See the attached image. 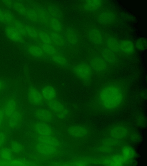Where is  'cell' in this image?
I'll return each mask as SVG.
<instances>
[{
	"label": "cell",
	"mask_w": 147,
	"mask_h": 166,
	"mask_svg": "<svg viewBox=\"0 0 147 166\" xmlns=\"http://www.w3.org/2000/svg\"><path fill=\"white\" fill-rule=\"evenodd\" d=\"M27 44L25 46L26 50L30 56L37 59L47 60L49 56L44 52L42 48L35 41Z\"/></svg>",
	"instance_id": "cell-8"
},
{
	"label": "cell",
	"mask_w": 147,
	"mask_h": 166,
	"mask_svg": "<svg viewBox=\"0 0 147 166\" xmlns=\"http://www.w3.org/2000/svg\"><path fill=\"white\" fill-rule=\"evenodd\" d=\"M119 43L122 55H130L134 53V47L131 42L127 40H123Z\"/></svg>",
	"instance_id": "cell-26"
},
{
	"label": "cell",
	"mask_w": 147,
	"mask_h": 166,
	"mask_svg": "<svg viewBox=\"0 0 147 166\" xmlns=\"http://www.w3.org/2000/svg\"><path fill=\"white\" fill-rule=\"evenodd\" d=\"M23 120V114L18 108L9 118L5 126L9 130L17 129L21 125Z\"/></svg>",
	"instance_id": "cell-10"
},
{
	"label": "cell",
	"mask_w": 147,
	"mask_h": 166,
	"mask_svg": "<svg viewBox=\"0 0 147 166\" xmlns=\"http://www.w3.org/2000/svg\"><path fill=\"white\" fill-rule=\"evenodd\" d=\"M27 11L25 15L26 18L31 22L38 23V19L36 11L31 5L27 7Z\"/></svg>",
	"instance_id": "cell-32"
},
{
	"label": "cell",
	"mask_w": 147,
	"mask_h": 166,
	"mask_svg": "<svg viewBox=\"0 0 147 166\" xmlns=\"http://www.w3.org/2000/svg\"><path fill=\"white\" fill-rule=\"evenodd\" d=\"M47 9L51 16L60 20L62 17L60 10L56 6L53 5H50L47 7Z\"/></svg>",
	"instance_id": "cell-33"
},
{
	"label": "cell",
	"mask_w": 147,
	"mask_h": 166,
	"mask_svg": "<svg viewBox=\"0 0 147 166\" xmlns=\"http://www.w3.org/2000/svg\"><path fill=\"white\" fill-rule=\"evenodd\" d=\"M39 89L45 102L57 98V91L52 86L45 85Z\"/></svg>",
	"instance_id": "cell-18"
},
{
	"label": "cell",
	"mask_w": 147,
	"mask_h": 166,
	"mask_svg": "<svg viewBox=\"0 0 147 166\" xmlns=\"http://www.w3.org/2000/svg\"><path fill=\"white\" fill-rule=\"evenodd\" d=\"M6 35L8 38L15 42H20L22 39V35L11 25L6 26L5 29Z\"/></svg>",
	"instance_id": "cell-24"
},
{
	"label": "cell",
	"mask_w": 147,
	"mask_h": 166,
	"mask_svg": "<svg viewBox=\"0 0 147 166\" xmlns=\"http://www.w3.org/2000/svg\"><path fill=\"white\" fill-rule=\"evenodd\" d=\"M26 96L28 102L33 106H41L45 103L39 89L31 83L27 89Z\"/></svg>",
	"instance_id": "cell-6"
},
{
	"label": "cell",
	"mask_w": 147,
	"mask_h": 166,
	"mask_svg": "<svg viewBox=\"0 0 147 166\" xmlns=\"http://www.w3.org/2000/svg\"><path fill=\"white\" fill-rule=\"evenodd\" d=\"M32 25L36 28L42 29L49 35L53 43L60 49L63 50L67 45L65 39L61 34L52 30L49 26L39 23H33Z\"/></svg>",
	"instance_id": "cell-5"
},
{
	"label": "cell",
	"mask_w": 147,
	"mask_h": 166,
	"mask_svg": "<svg viewBox=\"0 0 147 166\" xmlns=\"http://www.w3.org/2000/svg\"><path fill=\"white\" fill-rule=\"evenodd\" d=\"M123 157L125 159L131 158L134 155V152L131 148L126 147L123 150Z\"/></svg>",
	"instance_id": "cell-41"
},
{
	"label": "cell",
	"mask_w": 147,
	"mask_h": 166,
	"mask_svg": "<svg viewBox=\"0 0 147 166\" xmlns=\"http://www.w3.org/2000/svg\"><path fill=\"white\" fill-rule=\"evenodd\" d=\"M127 91V86L123 81L114 80L105 82L96 92L92 106L94 109L103 112H114L123 104Z\"/></svg>",
	"instance_id": "cell-1"
},
{
	"label": "cell",
	"mask_w": 147,
	"mask_h": 166,
	"mask_svg": "<svg viewBox=\"0 0 147 166\" xmlns=\"http://www.w3.org/2000/svg\"><path fill=\"white\" fill-rule=\"evenodd\" d=\"M98 53L110 68L118 63L117 55L106 46L100 48Z\"/></svg>",
	"instance_id": "cell-12"
},
{
	"label": "cell",
	"mask_w": 147,
	"mask_h": 166,
	"mask_svg": "<svg viewBox=\"0 0 147 166\" xmlns=\"http://www.w3.org/2000/svg\"><path fill=\"white\" fill-rule=\"evenodd\" d=\"M45 104L48 108L56 115L67 108L57 98L47 101Z\"/></svg>",
	"instance_id": "cell-22"
},
{
	"label": "cell",
	"mask_w": 147,
	"mask_h": 166,
	"mask_svg": "<svg viewBox=\"0 0 147 166\" xmlns=\"http://www.w3.org/2000/svg\"><path fill=\"white\" fill-rule=\"evenodd\" d=\"M95 14L97 21L102 25H107L112 24L115 21L116 18L114 14L109 10H100Z\"/></svg>",
	"instance_id": "cell-11"
},
{
	"label": "cell",
	"mask_w": 147,
	"mask_h": 166,
	"mask_svg": "<svg viewBox=\"0 0 147 166\" xmlns=\"http://www.w3.org/2000/svg\"><path fill=\"white\" fill-rule=\"evenodd\" d=\"M9 130L5 126L0 129V150L5 147L7 143Z\"/></svg>",
	"instance_id": "cell-30"
},
{
	"label": "cell",
	"mask_w": 147,
	"mask_h": 166,
	"mask_svg": "<svg viewBox=\"0 0 147 166\" xmlns=\"http://www.w3.org/2000/svg\"><path fill=\"white\" fill-rule=\"evenodd\" d=\"M12 7L18 13L23 16H25L27 8L23 4L16 1L13 3Z\"/></svg>",
	"instance_id": "cell-35"
},
{
	"label": "cell",
	"mask_w": 147,
	"mask_h": 166,
	"mask_svg": "<svg viewBox=\"0 0 147 166\" xmlns=\"http://www.w3.org/2000/svg\"><path fill=\"white\" fill-rule=\"evenodd\" d=\"M87 35L89 40L97 45H102L104 43V36L98 28L93 27L88 30Z\"/></svg>",
	"instance_id": "cell-14"
},
{
	"label": "cell",
	"mask_w": 147,
	"mask_h": 166,
	"mask_svg": "<svg viewBox=\"0 0 147 166\" xmlns=\"http://www.w3.org/2000/svg\"><path fill=\"white\" fill-rule=\"evenodd\" d=\"M127 132L126 129L124 127L117 126L111 130V134L112 137L120 139L125 136L127 135Z\"/></svg>",
	"instance_id": "cell-29"
},
{
	"label": "cell",
	"mask_w": 147,
	"mask_h": 166,
	"mask_svg": "<svg viewBox=\"0 0 147 166\" xmlns=\"http://www.w3.org/2000/svg\"><path fill=\"white\" fill-rule=\"evenodd\" d=\"M48 26L53 31L61 34L65 39V30L60 20L51 17Z\"/></svg>",
	"instance_id": "cell-25"
},
{
	"label": "cell",
	"mask_w": 147,
	"mask_h": 166,
	"mask_svg": "<svg viewBox=\"0 0 147 166\" xmlns=\"http://www.w3.org/2000/svg\"><path fill=\"white\" fill-rule=\"evenodd\" d=\"M102 3L101 0H86L82 5V8L85 11L95 13L100 10Z\"/></svg>",
	"instance_id": "cell-21"
},
{
	"label": "cell",
	"mask_w": 147,
	"mask_h": 166,
	"mask_svg": "<svg viewBox=\"0 0 147 166\" xmlns=\"http://www.w3.org/2000/svg\"><path fill=\"white\" fill-rule=\"evenodd\" d=\"M5 117L2 106H0V129L4 127Z\"/></svg>",
	"instance_id": "cell-42"
},
{
	"label": "cell",
	"mask_w": 147,
	"mask_h": 166,
	"mask_svg": "<svg viewBox=\"0 0 147 166\" xmlns=\"http://www.w3.org/2000/svg\"><path fill=\"white\" fill-rule=\"evenodd\" d=\"M3 10L5 23L9 24H13L15 20L13 15L7 10Z\"/></svg>",
	"instance_id": "cell-39"
},
{
	"label": "cell",
	"mask_w": 147,
	"mask_h": 166,
	"mask_svg": "<svg viewBox=\"0 0 147 166\" xmlns=\"http://www.w3.org/2000/svg\"><path fill=\"white\" fill-rule=\"evenodd\" d=\"M71 70L74 74L87 86L90 85L93 75L92 70L88 63L80 62L73 66Z\"/></svg>",
	"instance_id": "cell-4"
},
{
	"label": "cell",
	"mask_w": 147,
	"mask_h": 166,
	"mask_svg": "<svg viewBox=\"0 0 147 166\" xmlns=\"http://www.w3.org/2000/svg\"><path fill=\"white\" fill-rule=\"evenodd\" d=\"M88 63L92 70L94 75L99 78L104 77L110 68L98 53H93L91 54Z\"/></svg>",
	"instance_id": "cell-3"
},
{
	"label": "cell",
	"mask_w": 147,
	"mask_h": 166,
	"mask_svg": "<svg viewBox=\"0 0 147 166\" xmlns=\"http://www.w3.org/2000/svg\"><path fill=\"white\" fill-rule=\"evenodd\" d=\"M2 1L5 5L7 6L11 7L13 6V3L12 1L10 0H3Z\"/></svg>",
	"instance_id": "cell-44"
},
{
	"label": "cell",
	"mask_w": 147,
	"mask_h": 166,
	"mask_svg": "<svg viewBox=\"0 0 147 166\" xmlns=\"http://www.w3.org/2000/svg\"><path fill=\"white\" fill-rule=\"evenodd\" d=\"M26 31L27 35L35 39L36 41H38V32L37 29L31 25L24 24Z\"/></svg>",
	"instance_id": "cell-34"
},
{
	"label": "cell",
	"mask_w": 147,
	"mask_h": 166,
	"mask_svg": "<svg viewBox=\"0 0 147 166\" xmlns=\"http://www.w3.org/2000/svg\"><path fill=\"white\" fill-rule=\"evenodd\" d=\"M2 107L5 115V124L9 118L19 108L16 100L12 98L5 100Z\"/></svg>",
	"instance_id": "cell-15"
},
{
	"label": "cell",
	"mask_w": 147,
	"mask_h": 166,
	"mask_svg": "<svg viewBox=\"0 0 147 166\" xmlns=\"http://www.w3.org/2000/svg\"><path fill=\"white\" fill-rule=\"evenodd\" d=\"M34 137L36 142L62 149V143L56 136H40L35 134Z\"/></svg>",
	"instance_id": "cell-13"
},
{
	"label": "cell",
	"mask_w": 147,
	"mask_h": 166,
	"mask_svg": "<svg viewBox=\"0 0 147 166\" xmlns=\"http://www.w3.org/2000/svg\"><path fill=\"white\" fill-rule=\"evenodd\" d=\"M36 41L45 54L49 56H52L59 52L64 51L63 50L60 49L55 46Z\"/></svg>",
	"instance_id": "cell-27"
},
{
	"label": "cell",
	"mask_w": 147,
	"mask_h": 166,
	"mask_svg": "<svg viewBox=\"0 0 147 166\" xmlns=\"http://www.w3.org/2000/svg\"><path fill=\"white\" fill-rule=\"evenodd\" d=\"M32 148L37 159L42 162L56 157L61 153V149L36 142Z\"/></svg>",
	"instance_id": "cell-2"
},
{
	"label": "cell",
	"mask_w": 147,
	"mask_h": 166,
	"mask_svg": "<svg viewBox=\"0 0 147 166\" xmlns=\"http://www.w3.org/2000/svg\"><path fill=\"white\" fill-rule=\"evenodd\" d=\"M63 67L69 68V64L64 51L59 52L51 56H48L47 60Z\"/></svg>",
	"instance_id": "cell-19"
},
{
	"label": "cell",
	"mask_w": 147,
	"mask_h": 166,
	"mask_svg": "<svg viewBox=\"0 0 147 166\" xmlns=\"http://www.w3.org/2000/svg\"><path fill=\"white\" fill-rule=\"evenodd\" d=\"M13 24V26L22 35H27L25 30L24 24L20 21L15 20Z\"/></svg>",
	"instance_id": "cell-37"
},
{
	"label": "cell",
	"mask_w": 147,
	"mask_h": 166,
	"mask_svg": "<svg viewBox=\"0 0 147 166\" xmlns=\"http://www.w3.org/2000/svg\"><path fill=\"white\" fill-rule=\"evenodd\" d=\"M65 131L67 136L76 140L83 139L87 135L88 133L86 127L78 124L71 125L66 127Z\"/></svg>",
	"instance_id": "cell-7"
},
{
	"label": "cell",
	"mask_w": 147,
	"mask_h": 166,
	"mask_svg": "<svg viewBox=\"0 0 147 166\" xmlns=\"http://www.w3.org/2000/svg\"><path fill=\"white\" fill-rule=\"evenodd\" d=\"M6 88V84L2 80L0 79V92L4 90Z\"/></svg>",
	"instance_id": "cell-43"
},
{
	"label": "cell",
	"mask_w": 147,
	"mask_h": 166,
	"mask_svg": "<svg viewBox=\"0 0 147 166\" xmlns=\"http://www.w3.org/2000/svg\"><path fill=\"white\" fill-rule=\"evenodd\" d=\"M104 43L106 47L112 50L117 55H122L119 42L114 37L109 35L105 36Z\"/></svg>",
	"instance_id": "cell-20"
},
{
	"label": "cell",
	"mask_w": 147,
	"mask_h": 166,
	"mask_svg": "<svg viewBox=\"0 0 147 166\" xmlns=\"http://www.w3.org/2000/svg\"><path fill=\"white\" fill-rule=\"evenodd\" d=\"M12 152L9 148L4 147L0 150V156L3 159L9 160L11 158Z\"/></svg>",
	"instance_id": "cell-38"
},
{
	"label": "cell",
	"mask_w": 147,
	"mask_h": 166,
	"mask_svg": "<svg viewBox=\"0 0 147 166\" xmlns=\"http://www.w3.org/2000/svg\"><path fill=\"white\" fill-rule=\"evenodd\" d=\"M36 107L34 110L35 117L40 121L48 122L51 121L53 117V113L48 108Z\"/></svg>",
	"instance_id": "cell-16"
},
{
	"label": "cell",
	"mask_w": 147,
	"mask_h": 166,
	"mask_svg": "<svg viewBox=\"0 0 147 166\" xmlns=\"http://www.w3.org/2000/svg\"><path fill=\"white\" fill-rule=\"evenodd\" d=\"M10 148L12 152L17 154H21L25 151L24 145L16 141L12 140L10 143Z\"/></svg>",
	"instance_id": "cell-28"
},
{
	"label": "cell",
	"mask_w": 147,
	"mask_h": 166,
	"mask_svg": "<svg viewBox=\"0 0 147 166\" xmlns=\"http://www.w3.org/2000/svg\"><path fill=\"white\" fill-rule=\"evenodd\" d=\"M0 22L5 23L3 10L0 8Z\"/></svg>",
	"instance_id": "cell-45"
},
{
	"label": "cell",
	"mask_w": 147,
	"mask_h": 166,
	"mask_svg": "<svg viewBox=\"0 0 147 166\" xmlns=\"http://www.w3.org/2000/svg\"><path fill=\"white\" fill-rule=\"evenodd\" d=\"M65 40L67 45L74 46L76 45L78 41V36L76 32L71 28H67L65 30Z\"/></svg>",
	"instance_id": "cell-23"
},
{
	"label": "cell",
	"mask_w": 147,
	"mask_h": 166,
	"mask_svg": "<svg viewBox=\"0 0 147 166\" xmlns=\"http://www.w3.org/2000/svg\"><path fill=\"white\" fill-rule=\"evenodd\" d=\"M31 5L37 13L39 23L48 26L51 16L47 9L37 4L32 3Z\"/></svg>",
	"instance_id": "cell-17"
},
{
	"label": "cell",
	"mask_w": 147,
	"mask_h": 166,
	"mask_svg": "<svg viewBox=\"0 0 147 166\" xmlns=\"http://www.w3.org/2000/svg\"><path fill=\"white\" fill-rule=\"evenodd\" d=\"M36 29L37 31L39 39V41H37L56 46L53 43L49 35L46 32L42 29L38 28Z\"/></svg>",
	"instance_id": "cell-31"
},
{
	"label": "cell",
	"mask_w": 147,
	"mask_h": 166,
	"mask_svg": "<svg viewBox=\"0 0 147 166\" xmlns=\"http://www.w3.org/2000/svg\"><path fill=\"white\" fill-rule=\"evenodd\" d=\"M32 129L36 135L56 136L52 127L46 122L40 121L34 122L32 125Z\"/></svg>",
	"instance_id": "cell-9"
},
{
	"label": "cell",
	"mask_w": 147,
	"mask_h": 166,
	"mask_svg": "<svg viewBox=\"0 0 147 166\" xmlns=\"http://www.w3.org/2000/svg\"><path fill=\"white\" fill-rule=\"evenodd\" d=\"M125 159L123 156L120 155L115 156L109 159L108 163V164H112V165H120L123 163Z\"/></svg>",
	"instance_id": "cell-36"
},
{
	"label": "cell",
	"mask_w": 147,
	"mask_h": 166,
	"mask_svg": "<svg viewBox=\"0 0 147 166\" xmlns=\"http://www.w3.org/2000/svg\"><path fill=\"white\" fill-rule=\"evenodd\" d=\"M136 46L137 48L139 50H143L146 48L147 41L144 37H141L138 39L136 42Z\"/></svg>",
	"instance_id": "cell-40"
}]
</instances>
